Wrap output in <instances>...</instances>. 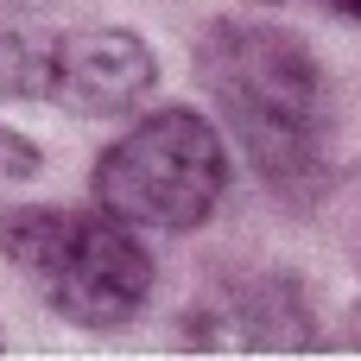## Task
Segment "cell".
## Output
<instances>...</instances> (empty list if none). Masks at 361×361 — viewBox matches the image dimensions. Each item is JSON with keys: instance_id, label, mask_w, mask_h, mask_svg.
<instances>
[{"instance_id": "cell-5", "label": "cell", "mask_w": 361, "mask_h": 361, "mask_svg": "<svg viewBox=\"0 0 361 361\" xmlns=\"http://www.w3.org/2000/svg\"><path fill=\"white\" fill-rule=\"evenodd\" d=\"M159 82V57L140 32H121V25H76L63 38H51L44 51V95L51 108L63 114H82V121H114V114H133Z\"/></svg>"}, {"instance_id": "cell-8", "label": "cell", "mask_w": 361, "mask_h": 361, "mask_svg": "<svg viewBox=\"0 0 361 361\" xmlns=\"http://www.w3.org/2000/svg\"><path fill=\"white\" fill-rule=\"evenodd\" d=\"M336 349H355L361 355V298L343 311V330H336Z\"/></svg>"}, {"instance_id": "cell-10", "label": "cell", "mask_w": 361, "mask_h": 361, "mask_svg": "<svg viewBox=\"0 0 361 361\" xmlns=\"http://www.w3.org/2000/svg\"><path fill=\"white\" fill-rule=\"evenodd\" d=\"M260 6H286V0H260Z\"/></svg>"}, {"instance_id": "cell-2", "label": "cell", "mask_w": 361, "mask_h": 361, "mask_svg": "<svg viewBox=\"0 0 361 361\" xmlns=\"http://www.w3.org/2000/svg\"><path fill=\"white\" fill-rule=\"evenodd\" d=\"M0 254L76 330H127L152 298V254L114 216L13 203L0 209Z\"/></svg>"}, {"instance_id": "cell-6", "label": "cell", "mask_w": 361, "mask_h": 361, "mask_svg": "<svg viewBox=\"0 0 361 361\" xmlns=\"http://www.w3.org/2000/svg\"><path fill=\"white\" fill-rule=\"evenodd\" d=\"M44 51L38 32H0V102H38L44 95Z\"/></svg>"}, {"instance_id": "cell-3", "label": "cell", "mask_w": 361, "mask_h": 361, "mask_svg": "<svg viewBox=\"0 0 361 361\" xmlns=\"http://www.w3.org/2000/svg\"><path fill=\"white\" fill-rule=\"evenodd\" d=\"M95 209L127 228H197L228 190V146L216 121L171 102L133 121L102 159H95Z\"/></svg>"}, {"instance_id": "cell-4", "label": "cell", "mask_w": 361, "mask_h": 361, "mask_svg": "<svg viewBox=\"0 0 361 361\" xmlns=\"http://www.w3.org/2000/svg\"><path fill=\"white\" fill-rule=\"evenodd\" d=\"M184 349L203 355H292L317 349V311L298 273H247L209 286L184 311Z\"/></svg>"}, {"instance_id": "cell-9", "label": "cell", "mask_w": 361, "mask_h": 361, "mask_svg": "<svg viewBox=\"0 0 361 361\" xmlns=\"http://www.w3.org/2000/svg\"><path fill=\"white\" fill-rule=\"evenodd\" d=\"M330 6H336L343 19H355V25H361V0H330Z\"/></svg>"}, {"instance_id": "cell-1", "label": "cell", "mask_w": 361, "mask_h": 361, "mask_svg": "<svg viewBox=\"0 0 361 361\" xmlns=\"http://www.w3.org/2000/svg\"><path fill=\"white\" fill-rule=\"evenodd\" d=\"M197 82L247 165L273 184H298L330 152V76L317 51L273 19H216L197 38Z\"/></svg>"}, {"instance_id": "cell-7", "label": "cell", "mask_w": 361, "mask_h": 361, "mask_svg": "<svg viewBox=\"0 0 361 361\" xmlns=\"http://www.w3.org/2000/svg\"><path fill=\"white\" fill-rule=\"evenodd\" d=\"M44 165V152L19 133V127H0V178H32Z\"/></svg>"}, {"instance_id": "cell-11", "label": "cell", "mask_w": 361, "mask_h": 361, "mask_svg": "<svg viewBox=\"0 0 361 361\" xmlns=\"http://www.w3.org/2000/svg\"><path fill=\"white\" fill-rule=\"evenodd\" d=\"M0 349H6V336H0Z\"/></svg>"}]
</instances>
